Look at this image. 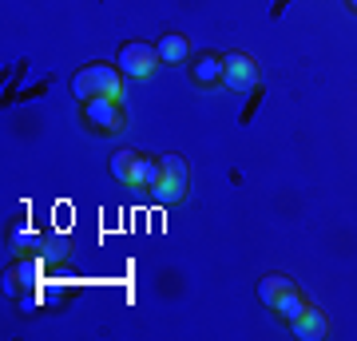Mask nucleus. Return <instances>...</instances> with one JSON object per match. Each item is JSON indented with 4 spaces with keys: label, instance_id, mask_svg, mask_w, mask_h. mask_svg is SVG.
<instances>
[{
    "label": "nucleus",
    "instance_id": "obj_1",
    "mask_svg": "<svg viewBox=\"0 0 357 341\" xmlns=\"http://www.w3.org/2000/svg\"><path fill=\"white\" fill-rule=\"evenodd\" d=\"M72 96L79 100H119V68L112 63H88L72 76Z\"/></svg>",
    "mask_w": 357,
    "mask_h": 341
},
{
    "label": "nucleus",
    "instance_id": "obj_2",
    "mask_svg": "<svg viewBox=\"0 0 357 341\" xmlns=\"http://www.w3.org/2000/svg\"><path fill=\"white\" fill-rule=\"evenodd\" d=\"M159 163H163V167H159V179H155L151 195L171 206V202H178L183 195H187V163H183L178 155H163Z\"/></svg>",
    "mask_w": 357,
    "mask_h": 341
},
{
    "label": "nucleus",
    "instance_id": "obj_3",
    "mask_svg": "<svg viewBox=\"0 0 357 341\" xmlns=\"http://www.w3.org/2000/svg\"><path fill=\"white\" fill-rule=\"evenodd\" d=\"M115 63H119V72L131 79H147L155 72V63L159 60V52L151 48V44H143V40H131V44H123L119 48V56H115Z\"/></svg>",
    "mask_w": 357,
    "mask_h": 341
},
{
    "label": "nucleus",
    "instance_id": "obj_4",
    "mask_svg": "<svg viewBox=\"0 0 357 341\" xmlns=\"http://www.w3.org/2000/svg\"><path fill=\"white\" fill-rule=\"evenodd\" d=\"M222 79H227L234 91H250L258 84V63L246 56V52H227L222 56Z\"/></svg>",
    "mask_w": 357,
    "mask_h": 341
},
{
    "label": "nucleus",
    "instance_id": "obj_5",
    "mask_svg": "<svg viewBox=\"0 0 357 341\" xmlns=\"http://www.w3.org/2000/svg\"><path fill=\"white\" fill-rule=\"evenodd\" d=\"M84 119H88L96 131H103V135L123 131V112H119V100H88V103H84Z\"/></svg>",
    "mask_w": 357,
    "mask_h": 341
},
{
    "label": "nucleus",
    "instance_id": "obj_6",
    "mask_svg": "<svg viewBox=\"0 0 357 341\" xmlns=\"http://www.w3.org/2000/svg\"><path fill=\"white\" fill-rule=\"evenodd\" d=\"M290 329H294V338L318 341V338H326V329H330V317L321 314V310H302V314H298V321H290Z\"/></svg>",
    "mask_w": 357,
    "mask_h": 341
},
{
    "label": "nucleus",
    "instance_id": "obj_7",
    "mask_svg": "<svg viewBox=\"0 0 357 341\" xmlns=\"http://www.w3.org/2000/svg\"><path fill=\"white\" fill-rule=\"evenodd\" d=\"M139 159H143V155H135V151H115L112 155V175L119 179L123 187L139 190Z\"/></svg>",
    "mask_w": 357,
    "mask_h": 341
},
{
    "label": "nucleus",
    "instance_id": "obj_8",
    "mask_svg": "<svg viewBox=\"0 0 357 341\" xmlns=\"http://www.w3.org/2000/svg\"><path fill=\"white\" fill-rule=\"evenodd\" d=\"M290 290H294V278H286V274H266V278L258 282V302L274 310L278 298H282V294H290Z\"/></svg>",
    "mask_w": 357,
    "mask_h": 341
},
{
    "label": "nucleus",
    "instance_id": "obj_9",
    "mask_svg": "<svg viewBox=\"0 0 357 341\" xmlns=\"http://www.w3.org/2000/svg\"><path fill=\"white\" fill-rule=\"evenodd\" d=\"M155 52H159V60L163 63H183L187 60V52H191V44L178 36V32H167V36L155 44Z\"/></svg>",
    "mask_w": 357,
    "mask_h": 341
},
{
    "label": "nucleus",
    "instance_id": "obj_10",
    "mask_svg": "<svg viewBox=\"0 0 357 341\" xmlns=\"http://www.w3.org/2000/svg\"><path fill=\"white\" fill-rule=\"evenodd\" d=\"M195 84H215V79H222V56H215V52H203L199 56V63L191 68Z\"/></svg>",
    "mask_w": 357,
    "mask_h": 341
},
{
    "label": "nucleus",
    "instance_id": "obj_11",
    "mask_svg": "<svg viewBox=\"0 0 357 341\" xmlns=\"http://www.w3.org/2000/svg\"><path fill=\"white\" fill-rule=\"evenodd\" d=\"M274 310H278V314L286 317V321H298V314L306 310V302H302V294H298V286H294L290 294H282V298H278V305H274Z\"/></svg>",
    "mask_w": 357,
    "mask_h": 341
},
{
    "label": "nucleus",
    "instance_id": "obj_12",
    "mask_svg": "<svg viewBox=\"0 0 357 341\" xmlns=\"http://www.w3.org/2000/svg\"><path fill=\"white\" fill-rule=\"evenodd\" d=\"M159 159H147V155H143L139 159V190H151L155 187V179H159Z\"/></svg>",
    "mask_w": 357,
    "mask_h": 341
},
{
    "label": "nucleus",
    "instance_id": "obj_13",
    "mask_svg": "<svg viewBox=\"0 0 357 341\" xmlns=\"http://www.w3.org/2000/svg\"><path fill=\"white\" fill-rule=\"evenodd\" d=\"M349 8H354V13H357V0H349Z\"/></svg>",
    "mask_w": 357,
    "mask_h": 341
}]
</instances>
